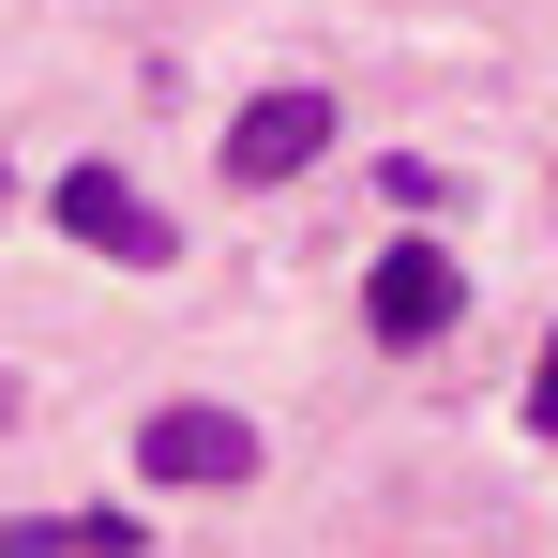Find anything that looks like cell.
<instances>
[{
	"label": "cell",
	"instance_id": "cell-1",
	"mask_svg": "<svg viewBox=\"0 0 558 558\" xmlns=\"http://www.w3.org/2000/svg\"><path fill=\"white\" fill-rule=\"evenodd\" d=\"M61 227H76L92 257H121V272H167V257H182V227L121 182V167H76V182H61Z\"/></svg>",
	"mask_w": 558,
	"mask_h": 558
},
{
	"label": "cell",
	"instance_id": "cell-2",
	"mask_svg": "<svg viewBox=\"0 0 558 558\" xmlns=\"http://www.w3.org/2000/svg\"><path fill=\"white\" fill-rule=\"evenodd\" d=\"M453 302H468V272L438 257V242H392L363 272V317H377V348H438L453 332Z\"/></svg>",
	"mask_w": 558,
	"mask_h": 558
},
{
	"label": "cell",
	"instance_id": "cell-3",
	"mask_svg": "<svg viewBox=\"0 0 558 558\" xmlns=\"http://www.w3.org/2000/svg\"><path fill=\"white\" fill-rule=\"evenodd\" d=\"M317 151H332V92H257L227 121V182H302Z\"/></svg>",
	"mask_w": 558,
	"mask_h": 558
},
{
	"label": "cell",
	"instance_id": "cell-4",
	"mask_svg": "<svg viewBox=\"0 0 558 558\" xmlns=\"http://www.w3.org/2000/svg\"><path fill=\"white\" fill-rule=\"evenodd\" d=\"M136 453H151V483H242L257 468V423L242 408H151Z\"/></svg>",
	"mask_w": 558,
	"mask_h": 558
},
{
	"label": "cell",
	"instance_id": "cell-5",
	"mask_svg": "<svg viewBox=\"0 0 558 558\" xmlns=\"http://www.w3.org/2000/svg\"><path fill=\"white\" fill-rule=\"evenodd\" d=\"M529 423L558 438V332H544V377H529Z\"/></svg>",
	"mask_w": 558,
	"mask_h": 558
}]
</instances>
